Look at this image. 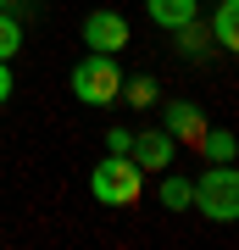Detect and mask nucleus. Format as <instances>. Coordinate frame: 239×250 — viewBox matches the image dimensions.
Wrapping results in <instances>:
<instances>
[{"label":"nucleus","mask_w":239,"mask_h":250,"mask_svg":"<svg viewBox=\"0 0 239 250\" xmlns=\"http://www.w3.org/2000/svg\"><path fill=\"white\" fill-rule=\"evenodd\" d=\"M145 189V167H133V156H106L95 172H89V195H95L100 206H133Z\"/></svg>","instance_id":"nucleus-1"},{"label":"nucleus","mask_w":239,"mask_h":250,"mask_svg":"<svg viewBox=\"0 0 239 250\" xmlns=\"http://www.w3.org/2000/svg\"><path fill=\"white\" fill-rule=\"evenodd\" d=\"M173 150H178V139L167 134V128H145V134H133V145H128L133 167H145V172L173 167Z\"/></svg>","instance_id":"nucleus-4"},{"label":"nucleus","mask_w":239,"mask_h":250,"mask_svg":"<svg viewBox=\"0 0 239 250\" xmlns=\"http://www.w3.org/2000/svg\"><path fill=\"white\" fill-rule=\"evenodd\" d=\"M17 50H22V22L11 11H0V62H11Z\"/></svg>","instance_id":"nucleus-10"},{"label":"nucleus","mask_w":239,"mask_h":250,"mask_svg":"<svg viewBox=\"0 0 239 250\" xmlns=\"http://www.w3.org/2000/svg\"><path fill=\"white\" fill-rule=\"evenodd\" d=\"M128 145H133L128 128H111V134H106V150H111V156H128Z\"/></svg>","instance_id":"nucleus-14"},{"label":"nucleus","mask_w":239,"mask_h":250,"mask_svg":"<svg viewBox=\"0 0 239 250\" xmlns=\"http://www.w3.org/2000/svg\"><path fill=\"white\" fill-rule=\"evenodd\" d=\"M212 39H217L222 50L239 45V0H222V6H217V17H212Z\"/></svg>","instance_id":"nucleus-8"},{"label":"nucleus","mask_w":239,"mask_h":250,"mask_svg":"<svg viewBox=\"0 0 239 250\" xmlns=\"http://www.w3.org/2000/svg\"><path fill=\"white\" fill-rule=\"evenodd\" d=\"M117 95H123L128 106H156V83H151V78H123Z\"/></svg>","instance_id":"nucleus-12"},{"label":"nucleus","mask_w":239,"mask_h":250,"mask_svg":"<svg viewBox=\"0 0 239 250\" xmlns=\"http://www.w3.org/2000/svg\"><path fill=\"white\" fill-rule=\"evenodd\" d=\"M84 45L117 56V50L128 45V22L117 17V11H89V17H84Z\"/></svg>","instance_id":"nucleus-5"},{"label":"nucleus","mask_w":239,"mask_h":250,"mask_svg":"<svg viewBox=\"0 0 239 250\" xmlns=\"http://www.w3.org/2000/svg\"><path fill=\"white\" fill-rule=\"evenodd\" d=\"M178 34H184V39H178V45H184L189 56H200V50H206V28H200V17H189L184 28H178Z\"/></svg>","instance_id":"nucleus-13"},{"label":"nucleus","mask_w":239,"mask_h":250,"mask_svg":"<svg viewBox=\"0 0 239 250\" xmlns=\"http://www.w3.org/2000/svg\"><path fill=\"white\" fill-rule=\"evenodd\" d=\"M195 150H200V156H212V161H234V150H239V145H234V134H228V128H206Z\"/></svg>","instance_id":"nucleus-9"},{"label":"nucleus","mask_w":239,"mask_h":250,"mask_svg":"<svg viewBox=\"0 0 239 250\" xmlns=\"http://www.w3.org/2000/svg\"><path fill=\"white\" fill-rule=\"evenodd\" d=\"M117 89H123V67H117V56L89 50L84 62L72 67V100H84V106H111Z\"/></svg>","instance_id":"nucleus-2"},{"label":"nucleus","mask_w":239,"mask_h":250,"mask_svg":"<svg viewBox=\"0 0 239 250\" xmlns=\"http://www.w3.org/2000/svg\"><path fill=\"white\" fill-rule=\"evenodd\" d=\"M0 11H11V0H0Z\"/></svg>","instance_id":"nucleus-16"},{"label":"nucleus","mask_w":239,"mask_h":250,"mask_svg":"<svg viewBox=\"0 0 239 250\" xmlns=\"http://www.w3.org/2000/svg\"><path fill=\"white\" fill-rule=\"evenodd\" d=\"M161 128H167L173 139H184V145H200V134H206V111L189 106V100H167V106H161Z\"/></svg>","instance_id":"nucleus-6"},{"label":"nucleus","mask_w":239,"mask_h":250,"mask_svg":"<svg viewBox=\"0 0 239 250\" xmlns=\"http://www.w3.org/2000/svg\"><path fill=\"white\" fill-rule=\"evenodd\" d=\"M11 83H17V78H11V67L0 62V106H6V100H11Z\"/></svg>","instance_id":"nucleus-15"},{"label":"nucleus","mask_w":239,"mask_h":250,"mask_svg":"<svg viewBox=\"0 0 239 250\" xmlns=\"http://www.w3.org/2000/svg\"><path fill=\"white\" fill-rule=\"evenodd\" d=\"M145 11L161 28H184L189 17H200V0H145Z\"/></svg>","instance_id":"nucleus-7"},{"label":"nucleus","mask_w":239,"mask_h":250,"mask_svg":"<svg viewBox=\"0 0 239 250\" xmlns=\"http://www.w3.org/2000/svg\"><path fill=\"white\" fill-rule=\"evenodd\" d=\"M189 195H195V184H189V178H161V206H167V211H184Z\"/></svg>","instance_id":"nucleus-11"},{"label":"nucleus","mask_w":239,"mask_h":250,"mask_svg":"<svg viewBox=\"0 0 239 250\" xmlns=\"http://www.w3.org/2000/svg\"><path fill=\"white\" fill-rule=\"evenodd\" d=\"M189 206H200L212 223H234V217H239V172H234V161H217V167H206V178L195 184Z\"/></svg>","instance_id":"nucleus-3"}]
</instances>
